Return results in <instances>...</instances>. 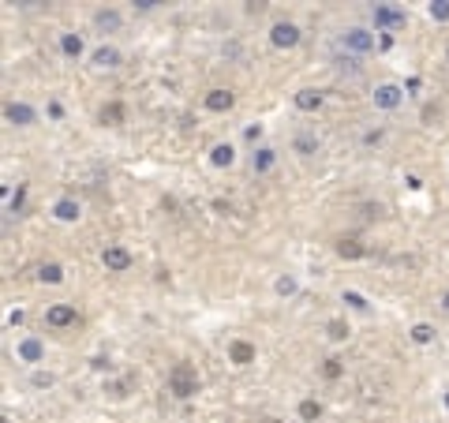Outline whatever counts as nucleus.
I'll list each match as a JSON object with an SVG mask.
<instances>
[{"instance_id":"f257e3e1","label":"nucleus","mask_w":449,"mask_h":423,"mask_svg":"<svg viewBox=\"0 0 449 423\" xmlns=\"http://www.w3.org/2000/svg\"><path fill=\"white\" fill-rule=\"evenodd\" d=\"M169 390L176 393V397H195V390H199V375H195V367L191 363H176L172 367V375H169Z\"/></svg>"},{"instance_id":"f03ea898","label":"nucleus","mask_w":449,"mask_h":423,"mask_svg":"<svg viewBox=\"0 0 449 423\" xmlns=\"http://www.w3.org/2000/svg\"><path fill=\"white\" fill-rule=\"evenodd\" d=\"M102 266H105V270H113V273L131 270V251H127L124 244H105L102 247Z\"/></svg>"},{"instance_id":"7ed1b4c3","label":"nucleus","mask_w":449,"mask_h":423,"mask_svg":"<svg viewBox=\"0 0 449 423\" xmlns=\"http://www.w3.org/2000/svg\"><path fill=\"white\" fill-rule=\"evenodd\" d=\"M374 105L393 113V109L405 105V87H397V82H382V87H374Z\"/></svg>"},{"instance_id":"20e7f679","label":"nucleus","mask_w":449,"mask_h":423,"mask_svg":"<svg viewBox=\"0 0 449 423\" xmlns=\"http://www.w3.org/2000/svg\"><path fill=\"white\" fill-rule=\"evenodd\" d=\"M341 45L363 57V53H371V49H374V34H371V30H363V26H348V30L341 34Z\"/></svg>"},{"instance_id":"39448f33","label":"nucleus","mask_w":449,"mask_h":423,"mask_svg":"<svg viewBox=\"0 0 449 423\" xmlns=\"http://www.w3.org/2000/svg\"><path fill=\"white\" fill-rule=\"evenodd\" d=\"M270 42H273V49H296L300 45V26L296 23H273Z\"/></svg>"},{"instance_id":"423d86ee","label":"nucleus","mask_w":449,"mask_h":423,"mask_svg":"<svg viewBox=\"0 0 449 423\" xmlns=\"http://www.w3.org/2000/svg\"><path fill=\"white\" fill-rule=\"evenodd\" d=\"M45 323H49L53 330H64V326H75L79 315H75V307H71V303H53V307L45 311Z\"/></svg>"},{"instance_id":"0eeeda50","label":"nucleus","mask_w":449,"mask_h":423,"mask_svg":"<svg viewBox=\"0 0 449 423\" xmlns=\"http://www.w3.org/2000/svg\"><path fill=\"white\" fill-rule=\"evenodd\" d=\"M374 26H382V30H397V26H405V12H401V8H390V4H378V8H374Z\"/></svg>"},{"instance_id":"6e6552de","label":"nucleus","mask_w":449,"mask_h":423,"mask_svg":"<svg viewBox=\"0 0 449 423\" xmlns=\"http://www.w3.org/2000/svg\"><path fill=\"white\" fill-rule=\"evenodd\" d=\"M15 356H19L23 363H42L45 360V345L38 337H23L19 345H15Z\"/></svg>"},{"instance_id":"1a4fd4ad","label":"nucleus","mask_w":449,"mask_h":423,"mask_svg":"<svg viewBox=\"0 0 449 423\" xmlns=\"http://www.w3.org/2000/svg\"><path fill=\"white\" fill-rule=\"evenodd\" d=\"M4 116H8V124H19V127H26V124L38 120V113H34L26 101H12V105L4 109Z\"/></svg>"},{"instance_id":"9d476101","label":"nucleus","mask_w":449,"mask_h":423,"mask_svg":"<svg viewBox=\"0 0 449 423\" xmlns=\"http://www.w3.org/2000/svg\"><path fill=\"white\" fill-rule=\"evenodd\" d=\"M203 105L210 109V113H228V109L236 105V94L232 90H210V94L203 98Z\"/></svg>"},{"instance_id":"9b49d317","label":"nucleus","mask_w":449,"mask_h":423,"mask_svg":"<svg viewBox=\"0 0 449 423\" xmlns=\"http://www.w3.org/2000/svg\"><path fill=\"white\" fill-rule=\"evenodd\" d=\"M94 68H102V71H113V68H120V49H113V45H102V49H94Z\"/></svg>"},{"instance_id":"f8f14e48","label":"nucleus","mask_w":449,"mask_h":423,"mask_svg":"<svg viewBox=\"0 0 449 423\" xmlns=\"http://www.w3.org/2000/svg\"><path fill=\"white\" fill-rule=\"evenodd\" d=\"M228 360H232L236 367L255 363V345L251 341H232V345H228Z\"/></svg>"},{"instance_id":"ddd939ff","label":"nucleus","mask_w":449,"mask_h":423,"mask_svg":"<svg viewBox=\"0 0 449 423\" xmlns=\"http://www.w3.org/2000/svg\"><path fill=\"white\" fill-rule=\"evenodd\" d=\"M79 214H82V206L75 199H60L57 206H53V217H57V222H79Z\"/></svg>"},{"instance_id":"4468645a","label":"nucleus","mask_w":449,"mask_h":423,"mask_svg":"<svg viewBox=\"0 0 449 423\" xmlns=\"http://www.w3.org/2000/svg\"><path fill=\"white\" fill-rule=\"evenodd\" d=\"M322 105V90H296V109L300 113H315Z\"/></svg>"},{"instance_id":"2eb2a0df","label":"nucleus","mask_w":449,"mask_h":423,"mask_svg":"<svg viewBox=\"0 0 449 423\" xmlns=\"http://www.w3.org/2000/svg\"><path fill=\"white\" fill-rule=\"evenodd\" d=\"M210 161H214L217 169H228V165L236 161V150H232V143H217L214 150H210Z\"/></svg>"},{"instance_id":"dca6fc26","label":"nucleus","mask_w":449,"mask_h":423,"mask_svg":"<svg viewBox=\"0 0 449 423\" xmlns=\"http://www.w3.org/2000/svg\"><path fill=\"white\" fill-rule=\"evenodd\" d=\"M273 165H277V150H270V146L255 150V158H251V169H255V172H270Z\"/></svg>"},{"instance_id":"f3484780","label":"nucleus","mask_w":449,"mask_h":423,"mask_svg":"<svg viewBox=\"0 0 449 423\" xmlns=\"http://www.w3.org/2000/svg\"><path fill=\"white\" fill-rule=\"evenodd\" d=\"M38 281L42 285H60L64 281V266L60 262H42L38 266Z\"/></svg>"},{"instance_id":"a211bd4d","label":"nucleus","mask_w":449,"mask_h":423,"mask_svg":"<svg viewBox=\"0 0 449 423\" xmlns=\"http://www.w3.org/2000/svg\"><path fill=\"white\" fill-rule=\"evenodd\" d=\"M337 255H341V259H363L367 247H363L360 240H337Z\"/></svg>"},{"instance_id":"6ab92c4d","label":"nucleus","mask_w":449,"mask_h":423,"mask_svg":"<svg viewBox=\"0 0 449 423\" xmlns=\"http://www.w3.org/2000/svg\"><path fill=\"white\" fill-rule=\"evenodd\" d=\"M94 26L98 30H120V12H113V8H109V12H98Z\"/></svg>"},{"instance_id":"aec40b11","label":"nucleus","mask_w":449,"mask_h":423,"mask_svg":"<svg viewBox=\"0 0 449 423\" xmlns=\"http://www.w3.org/2000/svg\"><path fill=\"white\" fill-rule=\"evenodd\" d=\"M60 53L64 57H82V38L79 34H60Z\"/></svg>"},{"instance_id":"412c9836","label":"nucleus","mask_w":449,"mask_h":423,"mask_svg":"<svg viewBox=\"0 0 449 423\" xmlns=\"http://www.w3.org/2000/svg\"><path fill=\"white\" fill-rule=\"evenodd\" d=\"M318 416H322V404H318L315 397H307V401H300V420H304V423H315Z\"/></svg>"},{"instance_id":"4be33fe9","label":"nucleus","mask_w":449,"mask_h":423,"mask_svg":"<svg viewBox=\"0 0 449 423\" xmlns=\"http://www.w3.org/2000/svg\"><path fill=\"white\" fill-rule=\"evenodd\" d=\"M412 341H416V345H430V341H434V326H430V323H416V326H412Z\"/></svg>"},{"instance_id":"5701e85b","label":"nucleus","mask_w":449,"mask_h":423,"mask_svg":"<svg viewBox=\"0 0 449 423\" xmlns=\"http://www.w3.org/2000/svg\"><path fill=\"white\" fill-rule=\"evenodd\" d=\"M124 120V105H105L102 109V124H120Z\"/></svg>"},{"instance_id":"b1692460","label":"nucleus","mask_w":449,"mask_h":423,"mask_svg":"<svg viewBox=\"0 0 449 423\" xmlns=\"http://www.w3.org/2000/svg\"><path fill=\"white\" fill-rule=\"evenodd\" d=\"M341 371H345V367H341V360H337V356H329V360L322 363V375H326L329 382H333V379H341Z\"/></svg>"},{"instance_id":"393cba45","label":"nucleus","mask_w":449,"mask_h":423,"mask_svg":"<svg viewBox=\"0 0 449 423\" xmlns=\"http://www.w3.org/2000/svg\"><path fill=\"white\" fill-rule=\"evenodd\" d=\"M430 19L449 23V0H434V4H430Z\"/></svg>"},{"instance_id":"a878e982","label":"nucleus","mask_w":449,"mask_h":423,"mask_svg":"<svg viewBox=\"0 0 449 423\" xmlns=\"http://www.w3.org/2000/svg\"><path fill=\"white\" fill-rule=\"evenodd\" d=\"M273 289H277V296H292V292H296V278H292V273H285V278H277V285H273Z\"/></svg>"},{"instance_id":"bb28decb","label":"nucleus","mask_w":449,"mask_h":423,"mask_svg":"<svg viewBox=\"0 0 449 423\" xmlns=\"http://www.w3.org/2000/svg\"><path fill=\"white\" fill-rule=\"evenodd\" d=\"M341 300L348 303V307H356V311H367V307H371V303H367V300H363V296H360V292H352V289H348V292H345V296H341Z\"/></svg>"},{"instance_id":"cd10ccee","label":"nucleus","mask_w":449,"mask_h":423,"mask_svg":"<svg viewBox=\"0 0 449 423\" xmlns=\"http://www.w3.org/2000/svg\"><path fill=\"white\" fill-rule=\"evenodd\" d=\"M296 150H300V154H315V150H318V139H311V135H300V139H296Z\"/></svg>"},{"instance_id":"c85d7f7f","label":"nucleus","mask_w":449,"mask_h":423,"mask_svg":"<svg viewBox=\"0 0 449 423\" xmlns=\"http://www.w3.org/2000/svg\"><path fill=\"white\" fill-rule=\"evenodd\" d=\"M326 330H329V337H333V341H345V337H348V326L337 323V318H333V323H329Z\"/></svg>"},{"instance_id":"c756f323","label":"nucleus","mask_w":449,"mask_h":423,"mask_svg":"<svg viewBox=\"0 0 449 423\" xmlns=\"http://www.w3.org/2000/svg\"><path fill=\"white\" fill-rule=\"evenodd\" d=\"M34 386H53V375L49 371H34Z\"/></svg>"},{"instance_id":"7c9ffc66","label":"nucleus","mask_w":449,"mask_h":423,"mask_svg":"<svg viewBox=\"0 0 449 423\" xmlns=\"http://www.w3.org/2000/svg\"><path fill=\"white\" fill-rule=\"evenodd\" d=\"M247 143H255V139H262V124H251V127H247Z\"/></svg>"},{"instance_id":"2f4dec72","label":"nucleus","mask_w":449,"mask_h":423,"mask_svg":"<svg viewBox=\"0 0 449 423\" xmlns=\"http://www.w3.org/2000/svg\"><path fill=\"white\" fill-rule=\"evenodd\" d=\"M90 367H94V371H109V367H113V363H109L105 356H94V360H90Z\"/></svg>"},{"instance_id":"473e14b6","label":"nucleus","mask_w":449,"mask_h":423,"mask_svg":"<svg viewBox=\"0 0 449 423\" xmlns=\"http://www.w3.org/2000/svg\"><path fill=\"white\" fill-rule=\"evenodd\" d=\"M378 139H382V132H367V135H363V143H367V146H374Z\"/></svg>"},{"instance_id":"72a5a7b5","label":"nucleus","mask_w":449,"mask_h":423,"mask_svg":"<svg viewBox=\"0 0 449 423\" xmlns=\"http://www.w3.org/2000/svg\"><path fill=\"white\" fill-rule=\"evenodd\" d=\"M442 307H446V311H449V292H446V296H442Z\"/></svg>"},{"instance_id":"f704fd0d","label":"nucleus","mask_w":449,"mask_h":423,"mask_svg":"<svg viewBox=\"0 0 449 423\" xmlns=\"http://www.w3.org/2000/svg\"><path fill=\"white\" fill-rule=\"evenodd\" d=\"M262 423H277V420H262Z\"/></svg>"},{"instance_id":"c9c22d12","label":"nucleus","mask_w":449,"mask_h":423,"mask_svg":"<svg viewBox=\"0 0 449 423\" xmlns=\"http://www.w3.org/2000/svg\"><path fill=\"white\" fill-rule=\"evenodd\" d=\"M446 408H449V393H446Z\"/></svg>"}]
</instances>
